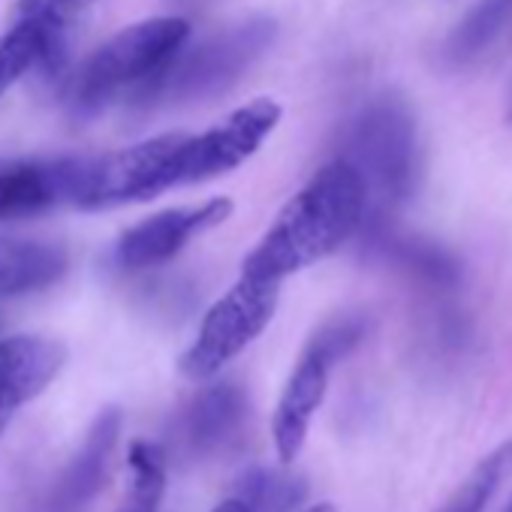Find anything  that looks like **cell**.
Listing matches in <instances>:
<instances>
[{
	"label": "cell",
	"instance_id": "6da1fadb",
	"mask_svg": "<svg viewBox=\"0 0 512 512\" xmlns=\"http://www.w3.org/2000/svg\"><path fill=\"white\" fill-rule=\"evenodd\" d=\"M368 184L362 172L338 157L278 211L272 226L244 256L241 275L287 281L338 253L365 223Z\"/></svg>",
	"mask_w": 512,
	"mask_h": 512
},
{
	"label": "cell",
	"instance_id": "7a4b0ae2",
	"mask_svg": "<svg viewBox=\"0 0 512 512\" xmlns=\"http://www.w3.org/2000/svg\"><path fill=\"white\" fill-rule=\"evenodd\" d=\"M278 37V25L266 16L238 22L190 49H178L169 64L136 91V103L145 109L184 106L229 91L256 61H260Z\"/></svg>",
	"mask_w": 512,
	"mask_h": 512
},
{
	"label": "cell",
	"instance_id": "3957f363",
	"mask_svg": "<svg viewBox=\"0 0 512 512\" xmlns=\"http://www.w3.org/2000/svg\"><path fill=\"white\" fill-rule=\"evenodd\" d=\"M190 25L178 16H157L136 22L106 40L73 76L70 109L79 118H91L115 103L121 94L136 97L166 64L187 46Z\"/></svg>",
	"mask_w": 512,
	"mask_h": 512
},
{
	"label": "cell",
	"instance_id": "277c9868",
	"mask_svg": "<svg viewBox=\"0 0 512 512\" xmlns=\"http://www.w3.org/2000/svg\"><path fill=\"white\" fill-rule=\"evenodd\" d=\"M341 157L350 160L383 205L398 208L413 199L419 187V136L410 106L383 94L365 103L344 127Z\"/></svg>",
	"mask_w": 512,
	"mask_h": 512
},
{
	"label": "cell",
	"instance_id": "5b68a950",
	"mask_svg": "<svg viewBox=\"0 0 512 512\" xmlns=\"http://www.w3.org/2000/svg\"><path fill=\"white\" fill-rule=\"evenodd\" d=\"M281 281H263L241 275L202 317L193 344L178 359V371L187 380L217 377L235 356H241L260 338L278 314Z\"/></svg>",
	"mask_w": 512,
	"mask_h": 512
},
{
	"label": "cell",
	"instance_id": "8992f818",
	"mask_svg": "<svg viewBox=\"0 0 512 512\" xmlns=\"http://www.w3.org/2000/svg\"><path fill=\"white\" fill-rule=\"evenodd\" d=\"M365 338V326L362 320H350L347 317H335L329 323H323L314 338L305 344L296 368L290 371L278 407H275V419H272V437H275V449H278V461L281 464H293L308 440L314 413L320 410L326 389H329V371L335 362H341L344 356H350L359 341Z\"/></svg>",
	"mask_w": 512,
	"mask_h": 512
},
{
	"label": "cell",
	"instance_id": "52a82bcc",
	"mask_svg": "<svg viewBox=\"0 0 512 512\" xmlns=\"http://www.w3.org/2000/svg\"><path fill=\"white\" fill-rule=\"evenodd\" d=\"M187 133H163L139 145L82 157L73 205L100 211L127 202H145L175 187V160Z\"/></svg>",
	"mask_w": 512,
	"mask_h": 512
},
{
	"label": "cell",
	"instance_id": "ba28073f",
	"mask_svg": "<svg viewBox=\"0 0 512 512\" xmlns=\"http://www.w3.org/2000/svg\"><path fill=\"white\" fill-rule=\"evenodd\" d=\"M281 124V106L256 97L199 136H187L175 160V187L202 184L244 166Z\"/></svg>",
	"mask_w": 512,
	"mask_h": 512
},
{
	"label": "cell",
	"instance_id": "9c48e42d",
	"mask_svg": "<svg viewBox=\"0 0 512 512\" xmlns=\"http://www.w3.org/2000/svg\"><path fill=\"white\" fill-rule=\"evenodd\" d=\"M229 214H232V202L226 196L208 199L202 205L166 208L160 214H151L118 238L115 263L127 272L157 269L169 263L172 256H178L187 241L226 223Z\"/></svg>",
	"mask_w": 512,
	"mask_h": 512
},
{
	"label": "cell",
	"instance_id": "30bf717a",
	"mask_svg": "<svg viewBox=\"0 0 512 512\" xmlns=\"http://www.w3.org/2000/svg\"><path fill=\"white\" fill-rule=\"evenodd\" d=\"M64 362L67 350L43 335H13L0 341V437L55 383Z\"/></svg>",
	"mask_w": 512,
	"mask_h": 512
},
{
	"label": "cell",
	"instance_id": "8fae6325",
	"mask_svg": "<svg viewBox=\"0 0 512 512\" xmlns=\"http://www.w3.org/2000/svg\"><path fill=\"white\" fill-rule=\"evenodd\" d=\"M82 157L19 160L0 166V220H22L70 202Z\"/></svg>",
	"mask_w": 512,
	"mask_h": 512
},
{
	"label": "cell",
	"instance_id": "7c38bea8",
	"mask_svg": "<svg viewBox=\"0 0 512 512\" xmlns=\"http://www.w3.org/2000/svg\"><path fill=\"white\" fill-rule=\"evenodd\" d=\"M247 419V398L235 383H211L178 416V443L190 455L226 449Z\"/></svg>",
	"mask_w": 512,
	"mask_h": 512
},
{
	"label": "cell",
	"instance_id": "4fadbf2b",
	"mask_svg": "<svg viewBox=\"0 0 512 512\" xmlns=\"http://www.w3.org/2000/svg\"><path fill=\"white\" fill-rule=\"evenodd\" d=\"M118 434H121V410L106 407L94 419L82 449L76 452V458L70 461V467L64 470L55 488V497H52L55 512H82L97 497V491L109 479Z\"/></svg>",
	"mask_w": 512,
	"mask_h": 512
},
{
	"label": "cell",
	"instance_id": "5bb4252c",
	"mask_svg": "<svg viewBox=\"0 0 512 512\" xmlns=\"http://www.w3.org/2000/svg\"><path fill=\"white\" fill-rule=\"evenodd\" d=\"M70 269L64 247L40 238L0 235V299H22L55 287Z\"/></svg>",
	"mask_w": 512,
	"mask_h": 512
},
{
	"label": "cell",
	"instance_id": "9a60e30c",
	"mask_svg": "<svg viewBox=\"0 0 512 512\" xmlns=\"http://www.w3.org/2000/svg\"><path fill=\"white\" fill-rule=\"evenodd\" d=\"M67 37L70 31L43 22H13L7 34H0V97L34 67L55 73L67 58Z\"/></svg>",
	"mask_w": 512,
	"mask_h": 512
},
{
	"label": "cell",
	"instance_id": "2e32d148",
	"mask_svg": "<svg viewBox=\"0 0 512 512\" xmlns=\"http://www.w3.org/2000/svg\"><path fill=\"white\" fill-rule=\"evenodd\" d=\"M368 244L380 256H386L392 266H398L404 275H410L413 281H419V284H425L431 290H455L458 287V278H461L458 263L440 244L395 235L383 223L371 226Z\"/></svg>",
	"mask_w": 512,
	"mask_h": 512
},
{
	"label": "cell",
	"instance_id": "e0dca14e",
	"mask_svg": "<svg viewBox=\"0 0 512 512\" xmlns=\"http://www.w3.org/2000/svg\"><path fill=\"white\" fill-rule=\"evenodd\" d=\"M512 31V0H479L443 43V61L455 70L476 64Z\"/></svg>",
	"mask_w": 512,
	"mask_h": 512
},
{
	"label": "cell",
	"instance_id": "ac0fdd59",
	"mask_svg": "<svg viewBox=\"0 0 512 512\" xmlns=\"http://www.w3.org/2000/svg\"><path fill=\"white\" fill-rule=\"evenodd\" d=\"M235 497H241L250 512H293L308 497V482L290 470L250 467L235 482Z\"/></svg>",
	"mask_w": 512,
	"mask_h": 512
},
{
	"label": "cell",
	"instance_id": "d6986e66",
	"mask_svg": "<svg viewBox=\"0 0 512 512\" xmlns=\"http://www.w3.org/2000/svg\"><path fill=\"white\" fill-rule=\"evenodd\" d=\"M127 494L118 512H160L166 491V455L157 443L136 440L127 452Z\"/></svg>",
	"mask_w": 512,
	"mask_h": 512
},
{
	"label": "cell",
	"instance_id": "ffe728a7",
	"mask_svg": "<svg viewBox=\"0 0 512 512\" xmlns=\"http://www.w3.org/2000/svg\"><path fill=\"white\" fill-rule=\"evenodd\" d=\"M509 470H512V440L500 443L485 458H479L476 467L458 482V488L446 497V503L437 512H482L497 494V488L503 485Z\"/></svg>",
	"mask_w": 512,
	"mask_h": 512
},
{
	"label": "cell",
	"instance_id": "44dd1931",
	"mask_svg": "<svg viewBox=\"0 0 512 512\" xmlns=\"http://www.w3.org/2000/svg\"><path fill=\"white\" fill-rule=\"evenodd\" d=\"M94 0H16L13 22H43L58 31H73L82 13L91 10Z\"/></svg>",
	"mask_w": 512,
	"mask_h": 512
},
{
	"label": "cell",
	"instance_id": "7402d4cb",
	"mask_svg": "<svg viewBox=\"0 0 512 512\" xmlns=\"http://www.w3.org/2000/svg\"><path fill=\"white\" fill-rule=\"evenodd\" d=\"M211 512H250V506H247V503H244L241 497H235V494H232V497L220 500V503H217V506H214Z\"/></svg>",
	"mask_w": 512,
	"mask_h": 512
},
{
	"label": "cell",
	"instance_id": "603a6c76",
	"mask_svg": "<svg viewBox=\"0 0 512 512\" xmlns=\"http://www.w3.org/2000/svg\"><path fill=\"white\" fill-rule=\"evenodd\" d=\"M305 512H338L335 503H317V506H308Z\"/></svg>",
	"mask_w": 512,
	"mask_h": 512
},
{
	"label": "cell",
	"instance_id": "cb8c5ba5",
	"mask_svg": "<svg viewBox=\"0 0 512 512\" xmlns=\"http://www.w3.org/2000/svg\"><path fill=\"white\" fill-rule=\"evenodd\" d=\"M506 121H512V85L506 91Z\"/></svg>",
	"mask_w": 512,
	"mask_h": 512
},
{
	"label": "cell",
	"instance_id": "d4e9b609",
	"mask_svg": "<svg viewBox=\"0 0 512 512\" xmlns=\"http://www.w3.org/2000/svg\"><path fill=\"white\" fill-rule=\"evenodd\" d=\"M178 4H196V0H178Z\"/></svg>",
	"mask_w": 512,
	"mask_h": 512
},
{
	"label": "cell",
	"instance_id": "484cf974",
	"mask_svg": "<svg viewBox=\"0 0 512 512\" xmlns=\"http://www.w3.org/2000/svg\"><path fill=\"white\" fill-rule=\"evenodd\" d=\"M506 512H512V506H509V509H506Z\"/></svg>",
	"mask_w": 512,
	"mask_h": 512
}]
</instances>
